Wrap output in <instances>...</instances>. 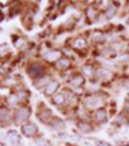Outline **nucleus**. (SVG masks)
I'll return each mask as SVG.
<instances>
[{
	"instance_id": "obj_10",
	"label": "nucleus",
	"mask_w": 129,
	"mask_h": 146,
	"mask_svg": "<svg viewBox=\"0 0 129 146\" xmlns=\"http://www.w3.org/2000/svg\"><path fill=\"white\" fill-rule=\"evenodd\" d=\"M53 101H54V104H58V105H61L63 102V96L62 94H56L54 98H53Z\"/></svg>"
},
{
	"instance_id": "obj_13",
	"label": "nucleus",
	"mask_w": 129,
	"mask_h": 146,
	"mask_svg": "<svg viewBox=\"0 0 129 146\" xmlns=\"http://www.w3.org/2000/svg\"><path fill=\"white\" fill-rule=\"evenodd\" d=\"M79 127H80V129H81V131H91L89 125H87V124H84V123L79 124Z\"/></svg>"
},
{
	"instance_id": "obj_11",
	"label": "nucleus",
	"mask_w": 129,
	"mask_h": 146,
	"mask_svg": "<svg viewBox=\"0 0 129 146\" xmlns=\"http://www.w3.org/2000/svg\"><path fill=\"white\" fill-rule=\"evenodd\" d=\"M58 67H62V69H63V67H67V66H69V61H67V60H61V61H58Z\"/></svg>"
},
{
	"instance_id": "obj_14",
	"label": "nucleus",
	"mask_w": 129,
	"mask_h": 146,
	"mask_svg": "<svg viewBox=\"0 0 129 146\" xmlns=\"http://www.w3.org/2000/svg\"><path fill=\"white\" fill-rule=\"evenodd\" d=\"M85 45V43H84V40H83V39H79V40L76 41V47L77 48H83Z\"/></svg>"
},
{
	"instance_id": "obj_4",
	"label": "nucleus",
	"mask_w": 129,
	"mask_h": 146,
	"mask_svg": "<svg viewBox=\"0 0 129 146\" xmlns=\"http://www.w3.org/2000/svg\"><path fill=\"white\" fill-rule=\"evenodd\" d=\"M57 87H58V83H56V82L50 83V84H49V87H48V88L45 89V93H47V94L53 93V92H54L56 89H57Z\"/></svg>"
},
{
	"instance_id": "obj_2",
	"label": "nucleus",
	"mask_w": 129,
	"mask_h": 146,
	"mask_svg": "<svg viewBox=\"0 0 129 146\" xmlns=\"http://www.w3.org/2000/svg\"><path fill=\"white\" fill-rule=\"evenodd\" d=\"M22 132L26 136H34L36 133V127L34 124H27V125H23L22 127Z\"/></svg>"
},
{
	"instance_id": "obj_1",
	"label": "nucleus",
	"mask_w": 129,
	"mask_h": 146,
	"mask_svg": "<svg viewBox=\"0 0 129 146\" xmlns=\"http://www.w3.org/2000/svg\"><path fill=\"white\" fill-rule=\"evenodd\" d=\"M85 104H87V108H98V106L102 105V100L98 98L97 96H93V97H89L87 101H85Z\"/></svg>"
},
{
	"instance_id": "obj_6",
	"label": "nucleus",
	"mask_w": 129,
	"mask_h": 146,
	"mask_svg": "<svg viewBox=\"0 0 129 146\" xmlns=\"http://www.w3.org/2000/svg\"><path fill=\"white\" fill-rule=\"evenodd\" d=\"M41 70H43V69H41V67L39 66V65H36V66H35V65H34V66L31 67L30 72H31V74H32V75H34V74L39 75V74H40V72H41Z\"/></svg>"
},
{
	"instance_id": "obj_5",
	"label": "nucleus",
	"mask_w": 129,
	"mask_h": 146,
	"mask_svg": "<svg viewBox=\"0 0 129 146\" xmlns=\"http://www.w3.org/2000/svg\"><path fill=\"white\" fill-rule=\"evenodd\" d=\"M60 54H61L60 52H57V50H53V52H50L49 54L47 56V58H48L49 61H53V60H56V58L60 57Z\"/></svg>"
},
{
	"instance_id": "obj_12",
	"label": "nucleus",
	"mask_w": 129,
	"mask_h": 146,
	"mask_svg": "<svg viewBox=\"0 0 129 146\" xmlns=\"http://www.w3.org/2000/svg\"><path fill=\"white\" fill-rule=\"evenodd\" d=\"M81 83H83V78L79 76V78H75V80L71 83V84H72V86H75V87H77V86H80Z\"/></svg>"
},
{
	"instance_id": "obj_3",
	"label": "nucleus",
	"mask_w": 129,
	"mask_h": 146,
	"mask_svg": "<svg viewBox=\"0 0 129 146\" xmlns=\"http://www.w3.org/2000/svg\"><path fill=\"white\" fill-rule=\"evenodd\" d=\"M27 115H28V110L27 109H25V108H22V109H19L18 110V113H17V121H22V120H25V119H27Z\"/></svg>"
},
{
	"instance_id": "obj_7",
	"label": "nucleus",
	"mask_w": 129,
	"mask_h": 146,
	"mask_svg": "<svg viewBox=\"0 0 129 146\" xmlns=\"http://www.w3.org/2000/svg\"><path fill=\"white\" fill-rule=\"evenodd\" d=\"M96 118H97V120H99V121L105 120V118H106V113H105V111H103V110L98 111V113H97V114H96Z\"/></svg>"
},
{
	"instance_id": "obj_9",
	"label": "nucleus",
	"mask_w": 129,
	"mask_h": 146,
	"mask_svg": "<svg viewBox=\"0 0 129 146\" xmlns=\"http://www.w3.org/2000/svg\"><path fill=\"white\" fill-rule=\"evenodd\" d=\"M98 74L101 75V78H103V79H110V78H111V72L106 71V70H101Z\"/></svg>"
},
{
	"instance_id": "obj_8",
	"label": "nucleus",
	"mask_w": 129,
	"mask_h": 146,
	"mask_svg": "<svg viewBox=\"0 0 129 146\" xmlns=\"http://www.w3.org/2000/svg\"><path fill=\"white\" fill-rule=\"evenodd\" d=\"M8 136H9V140H11L13 143L18 141V135H17L16 132H9V133H8Z\"/></svg>"
}]
</instances>
